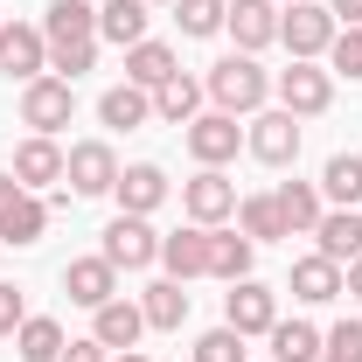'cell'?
Instances as JSON below:
<instances>
[{
  "mask_svg": "<svg viewBox=\"0 0 362 362\" xmlns=\"http://www.w3.org/2000/svg\"><path fill=\"white\" fill-rule=\"evenodd\" d=\"M181 209H188V223L216 230L223 216H237V181L223 168H202L195 181H181Z\"/></svg>",
  "mask_w": 362,
  "mask_h": 362,
  "instance_id": "30bf717a",
  "label": "cell"
},
{
  "mask_svg": "<svg viewBox=\"0 0 362 362\" xmlns=\"http://www.w3.org/2000/svg\"><path fill=\"white\" fill-rule=\"evenodd\" d=\"M119 362H153V356H139V349H119Z\"/></svg>",
  "mask_w": 362,
  "mask_h": 362,
  "instance_id": "7bdbcfd3",
  "label": "cell"
},
{
  "mask_svg": "<svg viewBox=\"0 0 362 362\" xmlns=\"http://www.w3.org/2000/svg\"><path fill=\"white\" fill-rule=\"evenodd\" d=\"M63 293L98 314L105 300H119V272L105 265V258H70V265H63Z\"/></svg>",
  "mask_w": 362,
  "mask_h": 362,
  "instance_id": "2e32d148",
  "label": "cell"
},
{
  "mask_svg": "<svg viewBox=\"0 0 362 362\" xmlns=\"http://www.w3.org/2000/svg\"><path fill=\"white\" fill-rule=\"evenodd\" d=\"M188 153L202 160V168H223V160H237V146H244V126L230 119V112H202V119H188Z\"/></svg>",
  "mask_w": 362,
  "mask_h": 362,
  "instance_id": "7c38bea8",
  "label": "cell"
},
{
  "mask_svg": "<svg viewBox=\"0 0 362 362\" xmlns=\"http://www.w3.org/2000/svg\"><path fill=\"white\" fill-rule=\"evenodd\" d=\"M327 14H334L341 28H362V0H327Z\"/></svg>",
  "mask_w": 362,
  "mask_h": 362,
  "instance_id": "ab89813d",
  "label": "cell"
},
{
  "mask_svg": "<svg viewBox=\"0 0 362 362\" xmlns=\"http://www.w3.org/2000/svg\"><path fill=\"white\" fill-rule=\"evenodd\" d=\"M223 14H230V0H175V21H181V35H188V42L223 35Z\"/></svg>",
  "mask_w": 362,
  "mask_h": 362,
  "instance_id": "d6a6232c",
  "label": "cell"
},
{
  "mask_svg": "<svg viewBox=\"0 0 362 362\" xmlns=\"http://www.w3.org/2000/svg\"><path fill=\"white\" fill-rule=\"evenodd\" d=\"M341 293H356V300H362V258H349V265H341Z\"/></svg>",
  "mask_w": 362,
  "mask_h": 362,
  "instance_id": "60d3db41",
  "label": "cell"
},
{
  "mask_svg": "<svg viewBox=\"0 0 362 362\" xmlns=\"http://www.w3.org/2000/svg\"><path fill=\"white\" fill-rule=\"evenodd\" d=\"M139 334H146V314H139V300H105L98 314H90V341L98 349H139Z\"/></svg>",
  "mask_w": 362,
  "mask_h": 362,
  "instance_id": "9a60e30c",
  "label": "cell"
},
{
  "mask_svg": "<svg viewBox=\"0 0 362 362\" xmlns=\"http://www.w3.org/2000/svg\"><path fill=\"white\" fill-rule=\"evenodd\" d=\"M223 327H237L244 341H251V334H272V327H279V293L258 286V279H237L223 293Z\"/></svg>",
  "mask_w": 362,
  "mask_h": 362,
  "instance_id": "ba28073f",
  "label": "cell"
},
{
  "mask_svg": "<svg viewBox=\"0 0 362 362\" xmlns=\"http://www.w3.org/2000/svg\"><path fill=\"white\" fill-rule=\"evenodd\" d=\"M237 230L251 244H272V237H286V216H279L272 195H237Z\"/></svg>",
  "mask_w": 362,
  "mask_h": 362,
  "instance_id": "1f68e13d",
  "label": "cell"
},
{
  "mask_svg": "<svg viewBox=\"0 0 362 362\" xmlns=\"http://www.w3.org/2000/svg\"><path fill=\"white\" fill-rule=\"evenodd\" d=\"M70 112H77V84L70 77H56V70H42L35 84H21V126H35V133H63L70 126Z\"/></svg>",
  "mask_w": 362,
  "mask_h": 362,
  "instance_id": "3957f363",
  "label": "cell"
},
{
  "mask_svg": "<svg viewBox=\"0 0 362 362\" xmlns=\"http://www.w3.org/2000/svg\"><path fill=\"white\" fill-rule=\"evenodd\" d=\"M202 98H209V90L195 84V77H168V84L153 90V119H168V126H188V119H202Z\"/></svg>",
  "mask_w": 362,
  "mask_h": 362,
  "instance_id": "83f0119b",
  "label": "cell"
},
{
  "mask_svg": "<svg viewBox=\"0 0 362 362\" xmlns=\"http://www.w3.org/2000/svg\"><path fill=\"white\" fill-rule=\"evenodd\" d=\"M286 7H293V0H286Z\"/></svg>",
  "mask_w": 362,
  "mask_h": 362,
  "instance_id": "f6af8a7d",
  "label": "cell"
},
{
  "mask_svg": "<svg viewBox=\"0 0 362 362\" xmlns=\"http://www.w3.org/2000/svg\"><path fill=\"white\" fill-rule=\"evenodd\" d=\"M202 90L216 98V112L251 119V112H265V98H272V70L258 63V56H223V63L202 77Z\"/></svg>",
  "mask_w": 362,
  "mask_h": 362,
  "instance_id": "6da1fadb",
  "label": "cell"
},
{
  "mask_svg": "<svg viewBox=\"0 0 362 362\" xmlns=\"http://www.w3.org/2000/svg\"><path fill=\"white\" fill-rule=\"evenodd\" d=\"M272 90H279V105H286L293 119H320V112L334 105V70H320V63H286V70L272 77Z\"/></svg>",
  "mask_w": 362,
  "mask_h": 362,
  "instance_id": "277c9868",
  "label": "cell"
},
{
  "mask_svg": "<svg viewBox=\"0 0 362 362\" xmlns=\"http://www.w3.org/2000/svg\"><path fill=\"white\" fill-rule=\"evenodd\" d=\"M21 320H28V300H21V286H7V279H0V341H7Z\"/></svg>",
  "mask_w": 362,
  "mask_h": 362,
  "instance_id": "74e56055",
  "label": "cell"
},
{
  "mask_svg": "<svg viewBox=\"0 0 362 362\" xmlns=\"http://www.w3.org/2000/svg\"><path fill=\"white\" fill-rule=\"evenodd\" d=\"M175 70H181V56H175L168 42H153V35L126 49V84H139V90H160Z\"/></svg>",
  "mask_w": 362,
  "mask_h": 362,
  "instance_id": "cb8c5ba5",
  "label": "cell"
},
{
  "mask_svg": "<svg viewBox=\"0 0 362 362\" xmlns=\"http://www.w3.org/2000/svg\"><path fill=\"white\" fill-rule=\"evenodd\" d=\"M14 181L21 188H49V181H63V146L49 133H28L14 146Z\"/></svg>",
  "mask_w": 362,
  "mask_h": 362,
  "instance_id": "d6986e66",
  "label": "cell"
},
{
  "mask_svg": "<svg viewBox=\"0 0 362 362\" xmlns=\"http://www.w3.org/2000/svg\"><path fill=\"white\" fill-rule=\"evenodd\" d=\"M320 362H341V356H320Z\"/></svg>",
  "mask_w": 362,
  "mask_h": 362,
  "instance_id": "ee69618b",
  "label": "cell"
},
{
  "mask_svg": "<svg viewBox=\"0 0 362 362\" xmlns=\"http://www.w3.org/2000/svg\"><path fill=\"white\" fill-rule=\"evenodd\" d=\"M160 265H168V279H209V230L202 223H188L175 230V237H160Z\"/></svg>",
  "mask_w": 362,
  "mask_h": 362,
  "instance_id": "e0dca14e",
  "label": "cell"
},
{
  "mask_svg": "<svg viewBox=\"0 0 362 362\" xmlns=\"http://www.w3.org/2000/svg\"><path fill=\"white\" fill-rule=\"evenodd\" d=\"M119 216H153L160 202H168V175L153 168V160H133V168H119Z\"/></svg>",
  "mask_w": 362,
  "mask_h": 362,
  "instance_id": "5bb4252c",
  "label": "cell"
},
{
  "mask_svg": "<svg viewBox=\"0 0 362 362\" xmlns=\"http://www.w3.org/2000/svg\"><path fill=\"white\" fill-rule=\"evenodd\" d=\"M327 70L349 77V84H362V28H341V35L327 42Z\"/></svg>",
  "mask_w": 362,
  "mask_h": 362,
  "instance_id": "836d02e7",
  "label": "cell"
},
{
  "mask_svg": "<svg viewBox=\"0 0 362 362\" xmlns=\"http://www.w3.org/2000/svg\"><path fill=\"white\" fill-rule=\"evenodd\" d=\"M42 70H49L42 28H28V21H0V77H7V84H35Z\"/></svg>",
  "mask_w": 362,
  "mask_h": 362,
  "instance_id": "9c48e42d",
  "label": "cell"
},
{
  "mask_svg": "<svg viewBox=\"0 0 362 362\" xmlns=\"http://www.w3.org/2000/svg\"><path fill=\"white\" fill-rule=\"evenodd\" d=\"M42 42H49V56H63V49H90V42H98V7H90V0H49Z\"/></svg>",
  "mask_w": 362,
  "mask_h": 362,
  "instance_id": "8fae6325",
  "label": "cell"
},
{
  "mask_svg": "<svg viewBox=\"0 0 362 362\" xmlns=\"http://www.w3.org/2000/svg\"><path fill=\"white\" fill-rule=\"evenodd\" d=\"M146 0H105L98 7V35L105 42H119V49H133V42H146Z\"/></svg>",
  "mask_w": 362,
  "mask_h": 362,
  "instance_id": "484cf974",
  "label": "cell"
},
{
  "mask_svg": "<svg viewBox=\"0 0 362 362\" xmlns=\"http://www.w3.org/2000/svg\"><path fill=\"white\" fill-rule=\"evenodd\" d=\"M341 35V21L320 7V0H293L286 14H279V42L293 49V63H314V56H327V42Z\"/></svg>",
  "mask_w": 362,
  "mask_h": 362,
  "instance_id": "7a4b0ae2",
  "label": "cell"
},
{
  "mask_svg": "<svg viewBox=\"0 0 362 362\" xmlns=\"http://www.w3.org/2000/svg\"><path fill=\"white\" fill-rule=\"evenodd\" d=\"M14 195H21V181H14V175H0V209H7Z\"/></svg>",
  "mask_w": 362,
  "mask_h": 362,
  "instance_id": "b9f144b4",
  "label": "cell"
},
{
  "mask_svg": "<svg viewBox=\"0 0 362 362\" xmlns=\"http://www.w3.org/2000/svg\"><path fill=\"white\" fill-rule=\"evenodd\" d=\"M63 349H70V341H63V327H56L49 314H28L21 327H14V356L21 362H56Z\"/></svg>",
  "mask_w": 362,
  "mask_h": 362,
  "instance_id": "f546056e",
  "label": "cell"
},
{
  "mask_svg": "<svg viewBox=\"0 0 362 362\" xmlns=\"http://www.w3.org/2000/svg\"><path fill=\"white\" fill-rule=\"evenodd\" d=\"M63 181H70V195H112L119 188V153L105 139H77L63 153Z\"/></svg>",
  "mask_w": 362,
  "mask_h": 362,
  "instance_id": "52a82bcc",
  "label": "cell"
},
{
  "mask_svg": "<svg viewBox=\"0 0 362 362\" xmlns=\"http://www.w3.org/2000/svg\"><path fill=\"white\" fill-rule=\"evenodd\" d=\"M320 195H327L334 209H356L362 202V153H334V160L320 168Z\"/></svg>",
  "mask_w": 362,
  "mask_h": 362,
  "instance_id": "4dcf8cb0",
  "label": "cell"
},
{
  "mask_svg": "<svg viewBox=\"0 0 362 362\" xmlns=\"http://www.w3.org/2000/svg\"><path fill=\"white\" fill-rule=\"evenodd\" d=\"M293 300H307V307L341 300V265H334V258H320V251L293 258Z\"/></svg>",
  "mask_w": 362,
  "mask_h": 362,
  "instance_id": "44dd1931",
  "label": "cell"
},
{
  "mask_svg": "<svg viewBox=\"0 0 362 362\" xmlns=\"http://www.w3.org/2000/svg\"><path fill=\"white\" fill-rule=\"evenodd\" d=\"M320 349H327V334L314 320H279L272 327V362H320Z\"/></svg>",
  "mask_w": 362,
  "mask_h": 362,
  "instance_id": "f1b7e54d",
  "label": "cell"
},
{
  "mask_svg": "<svg viewBox=\"0 0 362 362\" xmlns=\"http://www.w3.org/2000/svg\"><path fill=\"white\" fill-rule=\"evenodd\" d=\"M98 119H105L112 133H139V126L153 119V90H139V84H112L105 98H98Z\"/></svg>",
  "mask_w": 362,
  "mask_h": 362,
  "instance_id": "7402d4cb",
  "label": "cell"
},
{
  "mask_svg": "<svg viewBox=\"0 0 362 362\" xmlns=\"http://www.w3.org/2000/svg\"><path fill=\"white\" fill-rule=\"evenodd\" d=\"M139 314H146V327L175 334L181 320H188V293H181V279H153V286L139 293Z\"/></svg>",
  "mask_w": 362,
  "mask_h": 362,
  "instance_id": "4316f807",
  "label": "cell"
},
{
  "mask_svg": "<svg viewBox=\"0 0 362 362\" xmlns=\"http://www.w3.org/2000/svg\"><path fill=\"white\" fill-rule=\"evenodd\" d=\"M0 21H7V14H0Z\"/></svg>",
  "mask_w": 362,
  "mask_h": 362,
  "instance_id": "bcb514c9",
  "label": "cell"
},
{
  "mask_svg": "<svg viewBox=\"0 0 362 362\" xmlns=\"http://www.w3.org/2000/svg\"><path fill=\"white\" fill-rule=\"evenodd\" d=\"M223 28L237 35V56H258L279 42V0H230Z\"/></svg>",
  "mask_w": 362,
  "mask_h": 362,
  "instance_id": "4fadbf2b",
  "label": "cell"
},
{
  "mask_svg": "<svg viewBox=\"0 0 362 362\" xmlns=\"http://www.w3.org/2000/svg\"><path fill=\"white\" fill-rule=\"evenodd\" d=\"M320 356L362 362V320H341V327H327V349H320Z\"/></svg>",
  "mask_w": 362,
  "mask_h": 362,
  "instance_id": "d590c367",
  "label": "cell"
},
{
  "mask_svg": "<svg viewBox=\"0 0 362 362\" xmlns=\"http://www.w3.org/2000/svg\"><path fill=\"white\" fill-rule=\"evenodd\" d=\"M42 230H49V202H35V188H21L0 209V244H42Z\"/></svg>",
  "mask_w": 362,
  "mask_h": 362,
  "instance_id": "d4e9b609",
  "label": "cell"
},
{
  "mask_svg": "<svg viewBox=\"0 0 362 362\" xmlns=\"http://www.w3.org/2000/svg\"><path fill=\"white\" fill-rule=\"evenodd\" d=\"M244 146H251V160H265V168H293V160H300V119H293L286 105H279V112H251Z\"/></svg>",
  "mask_w": 362,
  "mask_h": 362,
  "instance_id": "8992f818",
  "label": "cell"
},
{
  "mask_svg": "<svg viewBox=\"0 0 362 362\" xmlns=\"http://www.w3.org/2000/svg\"><path fill=\"white\" fill-rule=\"evenodd\" d=\"M251 258H258V244L244 237V230H209V279H223V286H237V279H251Z\"/></svg>",
  "mask_w": 362,
  "mask_h": 362,
  "instance_id": "ffe728a7",
  "label": "cell"
},
{
  "mask_svg": "<svg viewBox=\"0 0 362 362\" xmlns=\"http://www.w3.org/2000/svg\"><path fill=\"white\" fill-rule=\"evenodd\" d=\"M98 258H105L112 272H146L153 258H160V237H153L146 216H112V223H105V244H98Z\"/></svg>",
  "mask_w": 362,
  "mask_h": 362,
  "instance_id": "5b68a950",
  "label": "cell"
},
{
  "mask_svg": "<svg viewBox=\"0 0 362 362\" xmlns=\"http://www.w3.org/2000/svg\"><path fill=\"white\" fill-rule=\"evenodd\" d=\"M279 216H286V237H314V223L327 216V195H320V181H279Z\"/></svg>",
  "mask_w": 362,
  "mask_h": 362,
  "instance_id": "ac0fdd59",
  "label": "cell"
},
{
  "mask_svg": "<svg viewBox=\"0 0 362 362\" xmlns=\"http://www.w3.org/2000/svg\"><path fill=\"white\" fill-rule=\"evenodd\" d=\"M314 237H320V258H334V265L362 258V209H327L314 223Z\"/></svg>",
  "mask_w": 362,
  "mask_h": 362,
  "instance_id": "603a6c76",
  "label": "cell"
},
{
  "mask_svg": "<svg viewBox=\"0 0 362 362\" xmlns=\"http://www.w3.org/2000/svg\"><path fill=\"white\" fill-rule=\"evenodd\" d=\"M49 70H56V77H70V84H77V77H84V70H98V42H90V49H63V56H49Z\"/></svg>",
  "mask_w": 362,
  "mask_h": 362,
  "instance_id": "8d00e7d4",
  "label": "cell"
},
{
  "mask_svg": "<svg viewBox=\"0 0 362 362\" xmlns=\"http://www.w3.org/2000/svg\"><path fill=\"white\" fill-rule=\"evenodd\" d=\"M105 356H112V349H98V341H70L56 362H105Z\"/></svg>",
  "mask_w": 362,
  "mask_h": 362,
  "instance_id": "f35d334b",
  "label": "cell"
},
{
  "mask_svg": "<svg viewBox=\"0 0 362 362\" xmlns=\"http://www.w3.org/2000/svg\"><path fill=\"white\" fill-rule=\"evenodd\" d=\"M195 362H244V334L237 327H209L195 341Z\"/></svg>",
  "mask_w": 362,
  "mask_h": 362,
  "instance_id": "e575fe53",
  "label": "cell"
}]
</instances>
